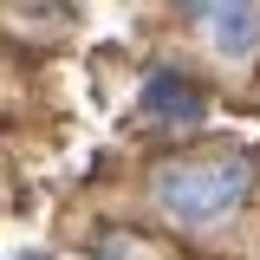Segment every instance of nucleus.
<instances>
[{
	"label": "nucleus",
	"instance_id": "1",
	"mask_svg": "<svg viewBox=\"0 0 260 260\" xmlns=\"http://www.w3.org/2000/svg\"><path fill=\"white\" fill-rule=\"evenodd\" d=\"M247 195V162L241 156H208V162H176L156 176V202L176 221H221Z\"/></svg>",
	"mask_w": 260,
	"mask_h": 260
},
{
	"label": "nucleus",
	"instance_id": "2",
	"mask_svg": "<svg viewBox=\"0 0 260 260\" xmlns=\"http://www.w3.org/2000/svg\"><path fill=\"white\" fill-rule=\"evenodd\" d=\"M195 13H208V32H215V46L221 52H254V39H260V7L254 0H189Z\"/></svg>",
	"mask_w": 260,
	"mask_h": 260
},
{
	"label": "nucleus",
	"instance_id": "3",
	"mask_svg": "<svg viewBox=\"0 0 260 260\" xmlns=\"http://www.w3.org/2000/svg\"><path fill=\"white\" fill-rule=\"evenodd\" d=\"M143 104H150L156 117H169V124H195V117H202V98H195L182 78H150Z\"/></svg>",
	"mask_w": 260,
	"mask_h": 260
},
{
	"label": "nucleus",
	"instance_id": "4",
	"mask_svg": "<svg viewBox=\"0 0 260 260\" xmlns=\"http://www.w3.org/2000/svg\"><path fill=\"white\" fill-rule=\"evenodd\" d=\"M20 260H46V254H20Z\"/></svg>",
	"mask_w": 260,
	"mask_h": 260
}]
</instances>
